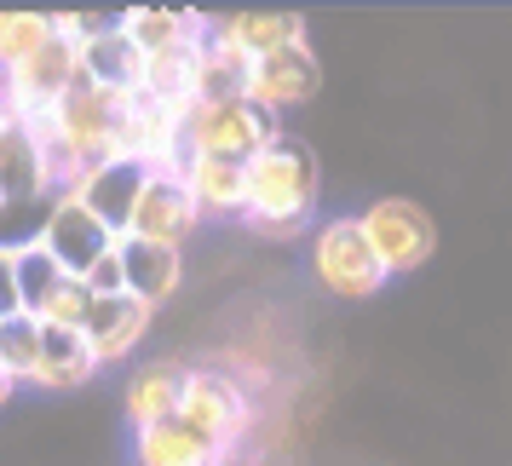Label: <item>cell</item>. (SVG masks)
<instances>
[{
    "mask_svg": "<svg viewBox=\"0 0 512 466\" xmlns=\"http://www.w3.org/2000/svg\"><path fill=\"white\" fill-rule=\"evenodd\" d=\"M185 139L196 156H225V162H248L254 150L277 139L282 127L277 116H265L248 98H225V104H190L185 116Z\"/></svg>",
    "mask_w": 512,
    "mask_h": 466,
    "instance_id": "obj_4",
    "label": "cell"
},
{
    "mask_svg": "<svg viewBox=\"0 0 512 466\" xmlns=\"http://www.w3.org/2000/svg\"><path fill=\"white\" fill-rule=\"evenodd\" d=\"M93 374H98V363L87 351V340H81V328H41V357H35L29 386H41V392H81Z\"/></svg>",
    "mask_w": 512,
    "mask_h": 466,
    "instance_id": "obj_14",
    "label": "cell"
},
{
    "mask_svg": "<svg viewBox=\"0 0 512 466\" xmlns=\"http://www.w3.org/2000/svg\"><path fill=\"white\" fill-rule=\"evenodd\" d=\"M317 81H323L317 52L305 47V41H294V47H277V52H265V58L248 64V87H242V98L259 104L265 116H282V110H294V104H305V98L317 93Z\"/></svg>",
    "mask_w": 512,
    "mask_h": 466,
    "instance_id": "obj_7",
    "label": "cell"
},
{
    "mask_svg": "<svg viewBox=\"0 0 512 466\" xmlns=\"http://www.w3.org/2000/svg\"><path fill=\"white\" fill-rule=\"evenodd\" d=\"M357 231H363V242L374 248V259H380L386 277L420 271V265L432 259V248H438L432 213L420 208V202H403V196H386V202H374L369 213H357Z\"/></svg>",
    "mask_w": 512,
    "mask_h": 466,
    "instance_id": "obj_3",
    "label": "cell"
},
{
    "mask_svg": "<svg viewBox=\"0 0 512 466\" xmlns=\"http://www.w3.org/2000/svg\"><path fill=\"white\" fill-rule=\"evenodd\" d=\"M144 179H150L144 162L110 156V162H98V167H81L70 185H64V196H70L81 213H93L110 236H121L127 231V213H133V202H139V190H144Z\"/></svg>",
    "mask_w": 512,
    "mask_h": 466,
    "instance_id": "obj_6",
    "label": "cell"
},
{
    "mask_svg": "<svg viewBox=\"0 0 512 466\" xmlns=\"http://www.w3.org/2000/svg\"><path fill=\"white\" fill-rule=\"evenodd\" d=\"M116 259H121V288L139 305H156L179 294L185 282V254L179 248H162V242H133V236H116Z\"/></svg>",
    "mask_w": 512,
    "mask_h": 466,
    "instance_id": "obj_10",
    "label": "cell"
},
{
    "mask_svg": "<svg viewBox=\"0 0 512 466\" xmlns=\"http://www.w3.org/2000/svg\"><path fill=\"white\" fill-rule=\"evenodd\" d=\"M185 380H190V363H179V357L144 363V369L127 380V420H133V432H139V426H156V420H167V415H179Z\"/></svg>",
    "mask_w": 512,
    "mask_h": 466,
    "instance_id": "obj_18",
    "label": "cell"
},
{
    "mask_svg": "<svg viewBox=\"0 0 512 466\" xmlns=\"http://www.w3.org/2000/svg\"><path fill=\"white\" fill-rule=\"evenodd\" d=\"M81 282H87V294H93V300H116V294H127V288H121V259H116V248H110L104 259H93Z\"/></svg>",
    "mask_w": 512,
    "mask_h": 466,
    "instance_id": "obj_26",
    "label": "cell"
},
{
    "mask_svg": "<svg viewBox=\"0 0 512 466\" xmlns=\"http://www.w3.org/2000/svg\"><path fill=\"white\" fill-rule=\"evenodd\" d=\"M179 415L202 432V438H213L225 455H231L236 443L248 438V420H254V403H248V392L236 386L231 374L219 369H190L185 380V397H179Z\"/></svg>",
    "mask_w": 512,
    "mask_h": 466,
    "instance_id": "obj_5",
    "label": "cell"
},
{
    "mask_svg": "<svg viewBox=\"0 0 512 466\" xmlns=\"http://www.w3.org/2000/svg\"><path fill=\"white\" fill-rule=\"evenodd\" d=\"M116 29L133 41L139 58H150V52H167L179 41H196L208 24L190 18V12H167V6H133V12H116Z\"/></svg>",
    "mask_w": 512,
    "mask_h": 466,
    "instance_id": "obj_19",
    "label": "cell"
},
{
    "mask_svg": "<svg viewBox=\"0 0 512 466\" xmlns=\"http://www.w3.org/2000/svg\"><path fill=\"white\" fill-rule=\"evenodd\" d=\"M139 70H144V58L133 52V41L121 29H104V35L75 47V75L104 87V93H121V98L139 93Z\"/></svg>",
    "mask_w": 512,
    "mask_h": 466,
    "instance_id": "obj_15",
    "label": "cell"
},
{
    "mask_svg": "<svg viewBox=\"0 0 512 466\" xmlns=\"http://www.w3.org/2000/svg\"><path fill=\"white\" fill-rule=\"evenodd\" d=\"M18 317V288H12V254H0V323Z\"/></svg>",
    "mask_w": 512,
    "mask_h": 466,
    "instance_id": "obj_27",
    "label": "cell"
},
{
    "mask_svg": "<svg viewBox=\"0 0 512 466\" xmlns=\"http://www.w3.org/2000/svg\"><path fill=\"white\" fill-rule=\"evenodd\" d=\"M41 248L52 254V265H58L64 277H87V265H93V259H104L110 248H116V236L104 231L93 213L75 208L70 196H58V202H52L47 231H41Z\"/></svg>",
    "mask_w": 512,
    "mask_h": 466,
    "instance_id": "obj_9",
    "label": "cell"
},
{
    "mask_svg": "<svg viewBox=\"0 0 512 466\" xmlns=\"http://www.w3.org/2000/svg\"><path fill=\"white\" fill-rule=\"evenodd\" d=\"M35 357H41V323L35 317H6L0 323V374L12 380V386H24L29 374H35Z\"/></svg>",
    "mask_w": 512,
    "mask_h": 466,
    "instance_id": "obj_22",
    "label": "cell"
},
{
    "mask_svg": "<svg viewBox=\"0 0 512 466\" xmlns=\"http://www.w3.org/2000/svg\"><path fill=\"white\" fill-rule=\"evenodd\" d=\"M87 305H93L87 282H81V277H64V282L47 294V300H41L35 323H41V328H81V323H87Z\"/></svg>",
    "mask_w": 512,
    "mask_h": 466,
    "instance_id": "obj_25",
    "label": "cell"
},
{
    "mask_svg": "<svg viewBox=\"0 0 512 466\" xmlns=\"http://www.w3.org/2000/svg\"><path fill=\"white\" fill-rule=\"evenodd\" d=\"M144 328H150V305H139L133 294H116V300H93L87 305V323H81V340L93 351V363H121L144 346Z\"/></svg>",
    "mask_w": 512,
    "mask_h": 466,
    "instance_id": "obj_11",
    "label": "cell"
},
{
    "mask_svg": "<svg viewBox=\"0 0 512 466\" xmlns=\"http://www.w3.org/2000/svg\"><path fill=\"white\" fill-rule=\"evenodd\" d=\"M52 29H58V18H47V12H0V75L18 70Z\"/></svg>",
    "mask_w": 512,
    "mask_h": 466,
    "instance_id": "obj_23",
    "label": "cell"
},
{
    "mask_svg": "<svg viewBox=\"0 0 512 466\" xmlns=\"http://www.w3.org/2000/svg\"><path fill=\"white\" fill-rule=\"evenodd\" d=\"M29 196H58L47 150L24 121L0 116V202H29Z\"/></svg>",
    "mask_w": 512,
    "mask_h": 466,
    "instance_id": "obj_12",
    "label": "cell"
},
{
    "mask_svg": "<svg viewBox=\"0 0 512 466\" xmlns=\"http://www.w3.org/2000/svg\"><path fill=\"white\" fill-rule=\"evenodd\" d=\"M208 29L225 41V47L242 52L248 64H254V58H265V52H277V47L305 41V24L294 18V12H231V18H213Z\"/></svg>",
    "mask_w": 512,
    "mask_h": 466,
    "instance_id": "obj_17",
    "label": "cell"
},
{
    "mask_svg": "<svg viewBox=\"0 0 512 466\" xmlns=\"http://www.w3.org/2000/svg\"><path fill=\"white\" fill-rule=\"evenodd\" d=\"M58 282H64V271L52 265V254L41 248V242L12 254V288H18V311H24V317H35V311H41V300H47Z\"/></svg>",
    "mask_w": 512,
    "mask_h": 466,
    "instance_id": "obj_21",
    "label": "cell"
},
{
    "mask_svg": "<svg viewBox=\"0 0 512 466\" xmlns=\"http://www.w3.org/2000/svg\"><path fill=\"white\" fill-rule=\"evenodd\" d=\"M190 202L202 219H242V162H225V156H190L179 167Z\"/></svg>",
    "mask_w": 512,
    "mask_h": 466,
    "instance_id": "obj_16",
    "label": "cell"
},
{
    "mask_svg": "<svg viewBox=\"0 0 512 466\" xmlns=\"http://www.w3.org/2000/svg\"><path fill=\"white\" fill-rule=\"evenodd\" d=\"M317 190H323L317 156L294 133H277L242 162V219L265 236H300L317 219Z\"/></svg>",
    "mask_w": 512,
    "mask_h": 466,
    "instance_id": "obj_1",
    "label": "cell"
},
{
    "mask_svg": "<svg viewBox=\"0 0 512 466\" xmlns=\"http://www.w3.org/2000/svg\"><path fill=\"white\" fill-rule=\"evenodd\" d=\"M196 225H202V213H196V202H190L185 179H179V173H150L144 190H139V202H133V213H127V231L121 236L179 248Z\"/></svg>",
    "mask_w": 512,
    "mask_h": 466,
    "instance_id": "obj_8",
    "label": "cell"
},
{
    "mask_svg": "<svg viewBox=\"0 0 512 466\" xmlns=\"http://www.w3.org/2000/svg\"><path fill=\"white\" fill-rule=\"evenodd\" d=\"M133 455L139 466H225L231 455L213 438H202L185 415H167L156 426H139L133 432Z\"/></svg>",
    "mask_w": 512,
    "mask_h": 466,
    "instance_id": "obj_13",
    "label": "cell"
},
{
    "mask_svg": "<svg viewBox=\"0 0 512 466\" xmlns=\"http://www.w3.org/2000/svg\"><path fill=\"white\" fill-rule=\"evenodd\" d=\"M248 87V58L225 47L213 29H202V58H196V104H225Z\"/></svg>",
    "mask_w": 512,
    "mask_h": 466,
    "instance_id": "obj_20",
    "label": "cell"
},
{
    "mask_svg": "<svg viewBox=\"0 0 512 466\" xmlns=\"http://www.w3.org/2000/svg\"><path fill=\"white\" fill-rule=\"evenodd\" d=\"M52 202L58 196H29V202H0V254H18V248H35L41 231L52 219Z\"/></svg>",
    "mask_w": 512,
    "mask_h": 466,
    "instance_id": "obj_24",
    "label": "cell"
},
{
    "mask_svg": "<svg viewBox=\"0 0 512 466\" xmlns=\"http://www.w3.org/2000/svg\"><path fill=\"white\" fill-rule=\"evenodd\" d=\"M311 265H317V282H323L328 294H334V300H351V305L374 300V294L392 282L380 271L374 248L363 242V231H357V213L323 219V225L311 231Z\"/></svg>",
    "mask_w": 512,
    "mask_h": 466,
    "instance_id": "obj_2",
    "label": "cell"
},
{
    "mask_svg": "<svg viewBox=\"0 0 512 466\" xmlns=\"http://www.w3.org/2000/svg\"><path fill=\"white\" fill-rule=\"evenodd\" d=\"M12 392H18V386H12V380H6V374H0V409H6V403H12Z\"/></svg>",
    "mask_w": 512,
    "mask_h": 466,
    "instance_id": "obj_28",
    "label": "cell"
}]
</instances>
